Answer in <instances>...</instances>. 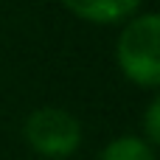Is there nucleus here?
I'll use <instances>...</instances> for the list:
<instances>
[{
	"mask_svg": "<svg viewBox=\"0 0 160 160\" xmlns=\"http://www.w3.org/2000/svg\"><path fill=\"white\" fill-rule=\"evenodd\" d=\"M25 143L48 160H65L82 146V124L62 107H39L22 124Z\"/></svg>",
	"mask_w": 160,
	"mask_h": 160,
	"instance_id": "f03ea898",
	"label": "nucleus"
},
{
	"mask_svg": "<svg viewBox=\"0 0 160 160\" xmlns=\"http://www.w3.org/2000/svg\"><path fill=\"white\" fill-rule=\"evenodd\" d=\"M143 141H149L152 146L160 141V98L155 96L143 112Z\"/></svg>",
	"mask_w": 160,
	"mask_h": 160,
	"instance_id": "39448f33",
	"label": "nucleus"
},
{
	"mask_svg": "<svg viewBox=\"0 0 160 160\" xmlns=\"http://www.w3.org/2000/svg\"><path fill=\"white\" fill-rule=\"evenodd\" d=\"M73 17L93 22V25H112L124 22L138 14L143 0H59Z\"/></svg>",
	"mask_w": 160,
	"mask_h": 160,
	"instance_id": "7ed1b4c3",
	"label": "nucleus"
},
{
	"mask_svg": "<svg viewBox=\"0 0 160 160\" xmlns=\"http://www.w3.org/2000/svg\"><path fill=\"white\" fill-rule=\"evenodd\" d=\"M115 59L132 84L146 90L160 84V17L155 11H138L124 20Z\"/></svg>",
	"mask_w": 160,
	"mask_h": 160,
	"instance_id": "f257e3e1",
	"label": "nucleus"
},
{
	"mask_svg": "<svg viewBox=\"0 0 160 160\" xmlns=\"http://www.w3.org/2000/svg\"><path fill=\"white\" fill-rule=\"evenodd\" d=\"M98 160H158V155L149 141L138 135H121V138H112L101 149Z\"/></svg>",
	"mask_w": 160,
	"mask_h": 160,
	"instance_id": "20e7f679",
	"label": "nucleus"
}]
</instances>
